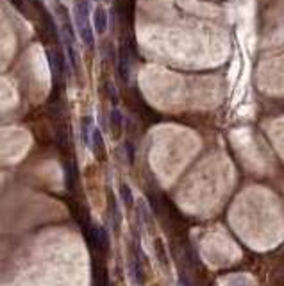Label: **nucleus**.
<instances>
[{
  "mask_svg": "<svg viewBox=\"0 0 284 286\" xmlns=\"http://www.w3.org/2000/svg\"><path fill=\"white\" fill-rule=\"evenodd\" d=\"M120 195H122V201L125 202V206H133L134 199H133V192H131V188L127 184H122L120 186Z\"/></svg>",
  "mask_w": 284,
  "mask_h": 286,
  "instance_id": "1a4fd4ad",
  "label": "nucleus"
},
{
  "mask_svg": "<svg viewBox=\"0 0 284 286\" xmlns=\"http://www.w3.org/2000/svg\"><path fill=\"white\" fill-rule=\"evenodd\" d=\"M155 254L159 258V261L163 265H168V258H166V252H164V247H163V241L157 240L155 241Z\"/></svg>",
  "mask_w": 284,
  "mask_h": 286,
  "instance_id": "9d476101",
  "label": "nucleus"
},
{
  "mask_svg": "<svg viewBox=\"0 0 284 286\" xmlns=\"http://www.w3.org/2000/svg\"><path fill=\"white\" fill-rule=\"evenodd\" d=\"M91 243L97 249L104 250L106 252L109 249V236H107V231L104 227H91Z\"/></svg>",
  "mask_w": 284,
  "mask_h": 286,
  "instance_id": "f03ea898",
  "label": "nucleus"
},
{
  "mask_svg": "<svg viewBox=\"0 0 284 286\" xmlns=\"http://www.w3.org/2000/svg\"><path fill=\"white\" fill-rule=\"evenodd\" d=\"M131 272H133L134 281L138 283V285H143V283H145V272H143V267H142V263H140V259L134 258L133 261H131Z\"/></svg>",
  "mask_w": 284,
  "mask_h": 286,
  "instance_id": "6e6552de",
  "label": "nucleus"
},
{
  "mask_svg": "<svg viewBox=\"0 0 284 286\" xmlns=\"http://www.w3.org/2000/svg\"><path fill=\"white\" fill-rule=\"evenodd\" d=\"M91 148H93V154L98 159H102V157L106 156V145H104L102 133L98 129L91 131Z\"/></svg>",
  "mask_w": 284,
  "mask_h": 286,
  "instance_id": "20e7f679",
  "label": "nucleus"
},
{
  "mask_svg": "<svg viewBox=\"0 0 284 286\" xmlns=\"http://www.w3.org/2000/svg\"><path fill=\"white\" fill-rule=\"evenodd\" d=\"M91 124H93V118L91 116H82L80 118V138H82V143H84L86 147H91Z\"/></svg>",
  "mask_w": 284,
  "mask_h": 286,
  "instance_id": "39448f33",
  "label": "nucleus"
},
{
  "mask_svg": "<svg viewBox=\"0 0 284 286\" xmlns=\"http://www.w3.org/2000/svg\"><path fill=\"white\" fill-rule=\"evenodd\" d=\"M118 68H120V75L124 80L129 79V54L125 50V47L120 49V56H118Z\"/></svg>",
  "mask_w": 284,
  "mask_h": 286,
  "instance_id": "0eeeda50",
  "label": "nucleus"
},
{
  "mask_svg": "<svg viewBox=\"0 0 284 286\" xmlns=\"http://www.w3.org/2000/svg\"><path fill=\"white\" fill-rule=\"evenodd\" d=\"M272 279H274V283H276L277 286H283L284 285V265L281 268H277L276 272H274Z\"/></svg>",
  "mask_w": 284,
  "mask_h": 286,
  "instance_id": "9b49d317",
  "label": "nucleus"
},
{
  "mask_svg": "<svg viewBox=\"0 0 284 286\" xmlns=\"http://www.w3.org/2000/svg\"><path fill=\"white\" fill-rule=\"evenodd\" d=\"M109 124H111L113 136H120L122 129H124V116H122L120 109H116V107H113L111 116H109Z\"/></svg>",
  "mask_w": 284,
  "mask_h": 286,
  "instance_id": "423d86ee",
  "label": "nucleus"
},
{
  "mask_svg": "<svg viewBox=\"0 0 284 286\" xmlns=\"http://www.w3.org/2000/svg\"><path fill=\"white\" fill-rule=\"evenodd\" d=\"M75 25L79 31L80 38L88 47H93L95 38H93V29L89 23V4L88 0H80L75 4Z\"/></svg>",
  "mask_w": 284,
  "mask_h": 286,
  "instance_id": "f257e3e1",
  "label": "nucleus"
},
{
  "mask_svg": "<svg viewBox=\"0 0 284 286\" xmlns=\"http://www.w3.org/2000/svg\"><path fill=\"white\" fill-rule=\"evenodd\" d=\"M107 23H109V18H107V11L104 7H97L93 13V27L95 31L104 34L107 31Z\"/></svg>",
  "mask_w": 284,
  "mask_h": 286,
  "instance_id": "7ed1b4c3",
  "label": "nucleus"
}]
</instances>
